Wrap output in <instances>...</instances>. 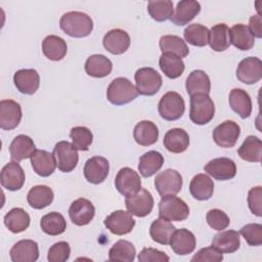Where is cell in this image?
I'll list each match as a JSON object with an SVG mask.
<instances>
[{
    "label": "cell",
    "mask_w": 262,
    "mask_h": 262,
    "mask_svg": "<svg viewBox=\"0 0 262 262\" xmlns=\"http://www.w3.org/2000/svg\"><path fill=\"white\" fill-rule=\"evenodd\" d=\"M60 29L69 36L83 38L90 35L93 30L92 18L81 11H70L59 19Z\"/></svg>",
    "instance_id": "6da1fadb"
},
{
    "label": "cell",
    "mask_w": 262,
    "mask_h": 262,
    "mask_svg": "<svg viewBox=\"0 0 262 262\" xmlns=\"http://www.w3.org/2000/svg\"><path fill=\"white\" fill-rule=\"evenodd\" d=\"M138 95L136 87L124 77L114 79L106 90L107 100L115 105H123L134 100Z\"/></svg>",
    "instance_id": "7a4b0ae2"
},
{
    "label": "cell",
    "mask_w": 262,
    "mask_h": 262,
    "mask_svg": "<svg viewBox=\"0 0 262 262\" xmlns=\"http://www.w3.org/2000/svg\"><path fill=\"white\" fill-rule=\"evenodd\" d=\"M215 114V105L209 94L198 93L190 96L189 119L196 125H206Z\"/></svg>",
    "instance_id": "3957f363"
},
{
    "label": "cell",
    "mask_w": 262,
    "mask_h": 262,
    "mask_svg": "<svg viewBox=\"0 0 262 262\" xmlns=\"http://www.w3.org/2000/svg\"><path fill=\"white\" fill-rule=\"evenodd\" d=\"M188 215L189 208L183 200L175 195L162 196L159 203L160 218L168 221H183Z\"/></svg>",
    "instance_id": "277c9868"
},
{
    "label": "cell",
    "mask_w": 262,
    "mask_h": 262,
    "mask_svg": "<svg viewBox=\"0 0 262 262\" xmlns=\"http://www.w3.org/2000/svg\"><path fill=\"white\" fill-rule=\"evenodd\" d=\"M160 116L166 121H175L180 119L185 111V103L182 96L175 92L165 93L158 104Z\"/></svg>",
    "instance_id": "5b68a950"
},
{
    "label": "cell",
    "mask_w": 262,
    "mask_h": 262,
    "mask_svg": "<svg viewBox=\"0 0 262 262\" xmlns=\"http://www.w3.org/2000/svg\"><path fill=\"white\" fill-rule=\"evenodd\" d=\"M136 89L138 94L151 96L162 87V76L152 68H140L135 73Z\"/></svg>",
    "instance_id": "8992f818"
},
{
    "label": "cell",
    "mask_w": 262,
    "mask_h": 262,
    "mask_svg": "<svg viewBox=\"0 0 262 262\" xmlns=\"http://www.w3.org/2000/svg\"><path fill=\"white\" fill-rule=\"evenodd\" d=\"M53 156L55 158L56 167L58 170L64 173L73 171L79 161V155L77 149L69 141H58L53 149Z\"/></svg>",
    "instance_id": "52a82bcc"
},
{
    "label": "cell",
    "mask_w": 262,
    "mask_h": 262,
    "mask_svg": "<svg viewBox=\"0 0 262 262\" xmlns=\"http://www.w3.org/2000/svg\"><path fill=\"white\" fill-rule=\"evenodd\" d=\"M155 186L161 196L175 195L182 188V176L173 169H167L157 174Z\"/></svg>",
    "instance_id": "ba28073f"
},
{
    "label": "cell",
    "mask_w": 262,
    "mask_h": 262,
    "mask_svg": "<svg viewBox=\"0 0 262 262\" xmlns=\"http://www.w3.org/2000/svg\"><path fill=\"white\" fill-rule=\"evenodd\" d=\"M154 204L151 193L145 188H140L136 193L128 195L125 199V206L128 212L136 217L147 216L152 211Z\"/></svg>",
    "instance_id": "9c48e42d"
},
{
    "label": "cell",
    "mask_w": 262,
    "mask_h": 262,
    "mask_svg": "<svg viewBox=\"0 0 262 262\" xmlns=\"http://www.w3.org/2000/svg\"><path fill=\"white\" fill-rule=\"evenodd\" d=\"M241 135V127L237 123L226 120L218 125L212 133L215 143L224 148L233 147Z\"/></svg>",
    "instance_id": "30bf717a"
},
{
    "label": "cell",
    "mask_w": 262,
    "mask_h": 262,
    "mask_svg": "<svg viewBox=\"0 0 262 262\" xmlns=\"http://www.w3.org/2000/svg\"><path fill=\"white\" fill-rule=\"evenodd\" d=\"M236 78L247 85L259 82L262 78V61L260 58L255 56L244 58L237 66Z\"/></svg>",
    "instance_id": "8fae6325"
},
{
    "label": "cell",
    "mask_w": 262,
    "mask_h": 262,
    "mask_svg": "<svg viewBox=\"0 0 262 262\" xmlns=\"http://www.w3.org/2000/svg\"><path fill=\"white\" fill-rule=\"evenodd\" d=\"M117 190L124 196L136 193L141 188V179L137 172L129 167L119 170L115 178Z\"/></svg>",
    "instance_id": "7c38bea8"
},
{
    "label": "cell",
    "mask_w": 262,
    "mask_h": 262,
    "mask_svg": "<svg viewBox=\"0 0 262 262\" xmlns=\"http://www.w3.org/2000/svg\"><path fill=\"white\" fill-rule=\"evenodd\" d=\"M103 223L112 233L116 235H124L132 231L135 225V220L130 212L118 210L111 213L104 219Z\"/></svg>",
    "instance_id": "4fadbf2b"
},
{
    "label": "cell",
    "mask_w": 262,
    "mask_h": 262,
    "mask_svg": "<svg viewBox=\"0 0 262 262\" xmlns=\"http://www.w3.org/2000/svg\"><path fill=\"white\" fill-rule=\"evenodd\" d=\"M25 172L18 162H9L1 170L0 182L7 190L15 191L23 187L25 183Z\"/></svg>",
    "instance_id": "5bb4252c"
},
{
    "label": "cell",
    "mask_w": 262,
    "mask_h": 262,
    "mask_svg": "<svg viewBox=\"0 0 262 262\" xmlns=\"http://www.w3.org/2000/svg\"><path fill=\"white\" fill-rule=\"evenodd\" d=\"M205 172L217 180H229L236 174L235 163L228 158H216L209 161L205 167Z\"/></svg>",
    "instance_id": "9a60e30c"
},
{
    "label": "cell",
    "mask_w": 262,
    "mask_h": 262,
    "mask_svg": "<svg viewBox=\"0 0 262 262\" xmlns=\"http://www.w3.org/2000/svg\"><path fill=\"white\" fill-rule=\"evenodd\" d=\"M110 172L108 161L100 156L88 159L84 166V176L86 180L92 184L103 182Z\"/></svg>",
    "instance_id": "2e32d148"
},
{
    "label": "cell",
    "mask_w": 262,
    "mask_h": 262,
    "mask_svg": "<svg viewBox=\"0 0 262 262\" xmlns=\"http://www.w3.org/2000/svg\"><path fill=\"white\" fill-rule=\"evenodd\" d=\"M21 107L18 102L12 99H2L0 101V127L3 130L16 128L21 120Z\"/></svg>",
    "instance_id": "e0dca14e"
},
{
    "label": "cell",
    "mask_w": 262,
    "mask_h": 262,
    "mask_svg": "<svg viewBox=\"0 0 262 262\" xmlns=\"http://www.w3.org/2000/svg\"><path fill=\"white\" fill-rule=\"evenodd\" d=\"M94 215L95 208L93 204L84 198L75 200L69 209V216L71 221L78 226H84L90 223Z\"/></svg>",
    "instance_id": "ac0fdd59"
},
{
    "label": "cell",
    "mask_w": 262,
    "mask_h": 262,
    "mask_svg": "<svg viewBox=\"0 0 262 262\" xmlns=\"http://www.w3.org/2000/svg\"><path fill=\"white\" fill-rule=\"evenodd\" d=\"M130 37L128 33L122 29H113L108 31L102 40L103 47L112 54H122L127 51L130 46Z\"/></svg>",
    "instance_id": "d6986e66"
},
{
    "label": "cell",
    "mask_w": 262,
    "mask_h": 262,
    "mask_svg": "<svg viewBox=\"0 0 262 262\" xmlns=\"http://www.w3.org/2000/svg\"><path fill=\"white\" fill-rule=\"evenodd\" d=\"M13 82L20 93L32 95L39 88L40 76L34 69H23L14 73Z\"/></svg>",
    "instance_id": "ffe728a7"
},
{
    "label": "cell",
    "mask_w": 262,
    "mask_h": 262,
    "mask_svg": "<svg viewBox=\"0 0 262 262\" xmlns=\"http://www.w3.org/2000/svg\"><path fill=\"white\" fill-rule=\"evenodd\" d=\"M13 262H35L39 258L38 244L32 239H21L12 246L9 252Z\"/></svg>",
    "instance_id": "44dd1931"
},
{
    "label": "cell",
    "mask_w": 262,
    "mask_h": 262,
    "mask_svg": "<svg viewBox=\"0 0 262 262\" xmlns=\"http://www.w3.org/2000/svg\"><path fill=\"white\" fill-rule=\"evenodd\" d=\"M201 11V4L195 0H182L176 5L170 20L176 26H184L191 21Z\"/></svg>",
    "instance_id": "7402d4cb"
},
{
    "label": "cell",
    "mask_w": 262,
    "mask_h": 262,
    "mask_svg": "<svg viewBox=\"0 0 262 262\" xmlns=\"http://www.w3.org/2000/svg\"><path fill=\"white\" fill-rule=\"evenodd\" d=\"M195 236L186 228L176 229L170 239V247L175 254L184 256L190 254L195 249Z\"/></svg>",
    "instance_id": "603a6c76"
},
{
    "label": "cell",
    "mask_w": 262,
    "mask_h": 262,
    "mask_svg": "<svg viewBox=\"0 0 262 262\" xmlns=\"http://www.w3.org/2000/svg\"><path fill=\"white\" fill-rule=\"evenodd\" d=\"M30 159L33 170L41 177H48L56 168V162L53 154L47 150L36 149Z\"/></svg>",
    "instance_id": "cb8c5ba5"
},
{
    "label": "cell",
    "mask_w": 262,
    "mask_h": 262,
    "mask_svg": "<svg viewBox=\"0 0 262 262\" xmlns=\"http://www.w3.org/2000/svg\"><path fill=\"white\" fill-rule=\"evenodd\" d=\"M35 150L33 139L25 134L17 135L9 145L10 158L14 162H20L21 160L31 158Z\"/></svg>",
    "instance_id": "d4e9b609"
},
{
    "label": "cell",
    "mask_w": 262,
    "mask_h": 262,
    "mask_svg": "<svg viewBox=\"0 0 262 262\" xmlns=\"http://www.w3.org/2000/svg\"><path fill=\"white\" fill-rule=\"evenodd\" d=\"M163 144L170 152L180 154L187 149L189 145V136L184 129L173 128L166 132Z\"/></svg>",
    "instance_id": "484cf974"
},
{
    "label": "cell",
    "mask_w": 262,
    "mask_h": 262,
    "mask_svg": "<svg viewBox=\"0 0 262 262\" xmlns=\"http://www.w3.org/2000/svg\"><path fill=\"white\" fill-rule=\"evenodd\" d=\"M189 191L193 199L198 201H207L213 195L214 182L207 174H196L192 177L189 183Z\"/></svg>",
    "instance_id": "4316f807"
},
{
    "label": "cell",
    "mask_w": 262,
    "mask_h": 262,
    "mask_svg": "<svg viewBox=\"0 0 262 262\" xmlns=\"http://www.w3.org/2000/svg\"><path fill=\"white\" fill-rule=\"evenodd\" d=\"M230 44L242 51L250 50L255 44V37L249 27L244 24H236L229 29Z\"/></svg>",
    "instance_id": "83f0119b"
},
{
    "label": "cell",
    "mask_w": 262,
    "mask_h": 262,
    "mask_svg": "<svg viewBox=\"0 0 262 262\" xmlns=\"http://www.w3.org/2000/svg\"><path fill=\"white\" fill-rule=\"evenodd\" d=\"M133 137L139 145L149 146L157 142L159 138V129L151 121L143 120L137 123L134 127Z\"/></svg>",
    "instance_id": "f1b7e54d"
},
{
    "label": "cell",
    "mask_w": 262,
    "mask_h": 262,
    "mask_svg": "<svg viewBox=\"0 0 262 262\" xmlns=\"http://www.w3.org/2000/svg\"><path fill=\"white\" fill-rule=\"evenodd\" d=\"M212 246L221 253H234L241 246L239 232L235 230H221L214 235Z\"/></svg>",
    "instance_id": "f546056e"
},
{
    "label": "cell",
    "mask_w": 262,
    "mask_h": 262,
    "mask_svg": "<svg viewBox=\"0 0 262 262\" xmlns=\"http://www.w3.org/2000/svg\"><path fill=\"white\" fill-rule=\"evenodd\" d=\"M42 51L48 59L58 61L66 56L68 45L61 37L49 35L42 42Z\"/></svg>",
    "instance_id": "4dcf8cb0"
},
{
    "label": "cell",
    "mask_w": 262,
    "mask_h": 262,
    "mask_svg": "<svg viewBox=\"0 0 262 262\" xmlns=\"http://www.w3.org/2000/svg\"><path fill=\"white\" fill-rule=\"evenodd\" d=\"M229 105L242 119L249 118L252 113V100L247 91L234 88L229 93Z\"/></svg>",
    "instance_id": "1f68e13d"
},
{
    "label": "cell",
    "mask_w": 262,
    "mask_h": 262,
    "mask_svg": "<svg viewBox=\"0 0 262 262\" xmlns=\"http://www.w3.org/2000/svg\"><path fill=\"white\" fill-rule=\"evenodd\" d=\"M185 88L189 96L198 93L209 94L211 91L210 78L204 71L194 70L186 78Z\"/></svg>",
    "instance_id": "d6a6232c"
},
{
    "label": "cell",
    "mask_w": 262,
    "mask_h": 262,
    "mask_svg": "<svg viewBox=\"0 0 262 262\" xmlns=\"http://www.w3.org/2000/svg\"><path fill=\"white\" fill-rule=\"evenodd\" d=\"M112 70V61L102 54H93L85 61V72L94 78L106 77L111 74Z\"/></svg>",
    "instance_id": "836d02e7"
},
{
    "label": "cell",
    "mask_w": 262,
    "mask_h": 262,
    "mask_svg": "<svg viewBox=\"0 0 262 262\" xmlns=\"http://www.w3.org/2000/svg\"><path fill=\"white\" fill-rule=\"evenodd\" d=\"M237 154L239 158L247 162L259 163L262 157V141L259 137L249 135L243 144L238 147Z\"/></svg>",
    "instance_id": "e575fe53"
},
{
    "label": "cell",
    "mask_w": 262,
    "mask_h": 262,
    "mask_svg": "<svg viewBox=\"0 0 262 262\" xmlns=\"http://www.w3.org/2000/svg\"><path fill=\"white\" fill-rule=\"evenodd\" d=\"M164 164V157L157 150H149L139 159L138 170L141 176L148 178L159 172Z\"/></svg>",
    "instance_id": "d590c367"
},
{
    "label": "cell",
    "mask_w": 262,
    "mask_h": 262,
    "mask_svg": "<svg viewBox=\"0 0 262 262\" xmlns=\"http://www.w3.org/2000/svg\"><path fill=\"white\" fill-rule=\"evenodd\" d=\"M53 198L54 194L52 189L46 185H36L32 187L27 194L28 204L37 210H41L49 206L52 203Z\"/></svg>",
    "instance_id": "8d00e7d4"
},
{
    "label": "cell",
    "mask_w": 262,
    "mask_h": 262,
    "mask_svg": "<svg viewBox=\"0 0 262 262\" xmlns=\"http://www.w3.org/2000/svg\"><path fill=\"white\" fill-rule=\"evenodd\" d=\"M31 222L29 214L21 208H13L4 216V225L13 233L25 231Z\"/></svg>",
    "instance_id": "74e56055"
},
{
    "label": "cell",
    "mask_w": 262,
    "mask_h": 262,
    "mask_svg": "<svg viewBox=\"0 0 262 262\" xmlns=\"http://www.w3.org/2000/svg\"><path fill=\"white\" fill-rule=\"evenodd\" d=\"M162 53H172L181 59L188 55L189 49L185 41L176 35H164L159 42Z\"/></svg>",
    "instance_id": "f35d334b"
},
{
    "label": "cell",
    "mask_w": 262,
    "mask_h": 262,
    "mask_svg": "<svg viewBox=\"0 0 262 262\" xmlns=\"http://www.w3.org/2000/svg\"><path fill=\"white\" fill-rule=\"evenodd\" d=\"M176 227L168 220L159 218L156 219L149 227V235L151 239L161 245H169L172 234Z\"/></svg>",
    "instance_id": "ab89813d"
},
{
    "label": "cell",
    "mask_w": 262,
    "mask_h": 262,
    "mask_svg": "<svg viewBox=\"0 0 262 262\" xmlns=\"http://www.w3.org/2000/svg\"><path fill=\"white\" fill-rule=\"evenodd\" d=\"M208 44L214 51H225L230 46L228 27L225 24H217L213 26L209 31Z\"/></svg>",
    "instance_id": "60d3db41"
},
{
    "label": "cell",
    "mask_w": 262,
    "mask_h": 262,
    "mask_svg": "<svg viewBox=\"0 0 262 262\" xmlns=\"http://www.w3.org/2000/svg\"><path fill=\"white\" fill-rule=\"evenodd\" d=\"M159 66L161 71L170 79L179 78L185 69L183 60L172 53H162L159 59Z\"/></svg>",
    "instance_id": "b9f144b4"
},
{
    "label": "cell",
    "mask_w": 262,
    "mask_h": 262,
    "mask_svg": "<svg viewBox=\"0 0 262 262\" xmlns=\"http://www.w3.org/2000/svg\"><path fill=\"white\" fill-rule=\"evenodd\" d=\"M40 226L46 234L59 235L64 232L67 222L60 213L50 212L41 218Z\"/></svg>",
    "instance_id": "7bdbcfd3"
},
{
    "label": "cell",
    "mask_w": 262,
    "mask_h": 262,
    "mask_svg": "<svg viewBox=\"0 0 262 262\" xmlns=\"http://www.w3.org/2000/svg\"><path fill=\"white\" fill-rule=\"evenodd\" d=\"M135 255L136 250L131 242L126 239H119L110 249L108 260L132 262L135 259Z\"/></svg>",
    "instance_id": "ee69618b"
},
{
    "label": "cell",
    "mask_w": 262,
    "mask_h": 262,
    "mask_svg": "<svg viewBox=\"0 0 262 262\" xmlns=\"http://www.w3.org/2000/svg\"><path fill=\"white\" fill-rule=\"evenodd\" d=\"M183 36L186 42L193 46L204 47L209 41V29L201 24H192L185 28Z\"/></svg>",
    "instance_id": "f6af8a7d"
},
{
    "label": "cell",
    "mask_w": 262,
    "mask_h": 262,
    "mask_svg": "<svg viewBox=\"0 0 262 262\" xmlns=\"http://www.w3.org/2000/svg\"><path fill=\"white\" fill-rule=\"evenodd\" d=\"M149 15L157 21H165L173 14V2L170 0H150L147 3Z\"/></svg>",
    "instance_id": "bcb514c9"
},
{
    "label": "cell",
    "mask_w": 262,
    "mask_h": 262,
    "mask_svg": "<svg viewBox=\"0 0 262 262\" xmlns=\"http://www.w3.org/2000/svg\"><path fill=\"white\" fill-rule=\"evenodd\" d=\"M72 144L77 150H88L93 140V134L87 127L77 126L73 127L70 131Z\"/></svg>",
    "instance_id": "7dc6e473"
},
{
    "label": "cell",
    "mask_w": 262,
    "mask_h": 262,
    "mask_svg": "<svg viewBox=\"0 0 262 262\" xmlns=\"http://www.w3.org/2000/svg\"><path fill=\"white\" fill-rule=\"evenodd\" d=\"M243 235L249 246L257 247L262 245V225L259 223H249L241 228Z\"/></svg>",
    "instance_id": "c3c4849f"
},
{
    "label": "cell",
    "mask_w": 262,
    "mask_h": 262,
    "mask_svg": "<svg viewBox=\"0 0 262 262\" xmlns=\"http://www.w3.org/2000/svg\"><path fill=\"white\" fill-rule=\"evenodd\" d=\"M206 219L209 226L218 231L227 228L230 223V219L227 214L220 209H212L208 211Z\"/></svg>",
    "instance_id": "681fc988"
},
{
    "label": "cell",
    "mask_w": 262,
    "mask_h": 262,
    "mask_svg": "<svg viewBox=\"0 0 262 262\" xmlns=\"http://www.w3.org/2000/svg\"><path fill=\"white\" fill-rule=\"evenodd\" d=\"M71 248L67 242H57L48 251L47 260L49 262H64L69 259Z\"/></svg>",
    "instance_id": "f907efd6"
},
{
    "label": "cell",
    "mask_w": 262,
    "mask_h": 262,
    "mask_svg": "<svg viewBox=\"0 0 262 262\" xmlns=\"http://www.w3.org/2000/svg\"><path fill=\"white\" fill-rule=\"evenodd\" d=\"M222 260H223V254L220 251H218L216 248L211 246V247L203 248L200 251H198L190 261L191 262H204V261L219 262Z\"/></svg>",
    "instance_id": "816d5d0a"
},
{
    "label": "cell",
    "mask_w": 262,
    "mask_h": 262,
    "mask_svg": "<svg viewBox=\"0 0 262 262\" xmlns=\"http://www.w3.org/2000/svg\"><path fill=\"white\" fill-rule=\"evenodd\" d=\"M262 187L255 186L249 190L248 193V205L251 212L258 216H262Z\"/></svg>",
    "instance_id": "f5cc1de1"
},
{
    "label": "cell",
    "mask_w": 262,
    "mask_h": 262,
    "mask_svg": "<svg viewBox=\"0 0 262 262\" xmlns=\"http://www.w3.org/2000/svg\"><path fill=\"white\" fill-rule=\"evenodd\" d=\"M169 260L166 253L154 248H144L138 255L139 262H168Z\"/></svg>",
    "instance_id": "db71d44e"
},
{
    "label": "cell",
    "mask_w": 262,
    "mask_h": 262,
    "mask_svg": "<svg viewBox=\"0 0 262 262\" xmlns=\"http://www.w3.org/2000/svg\"><path fill=\"white\" fill-rule=\"evenodd\" d=\"M249 29L254 35V37H257V38L262 37V18L259 14H256L250 17Z\"/></svg>",
    "instance_id": "11a10c76"
}]
</instances>
